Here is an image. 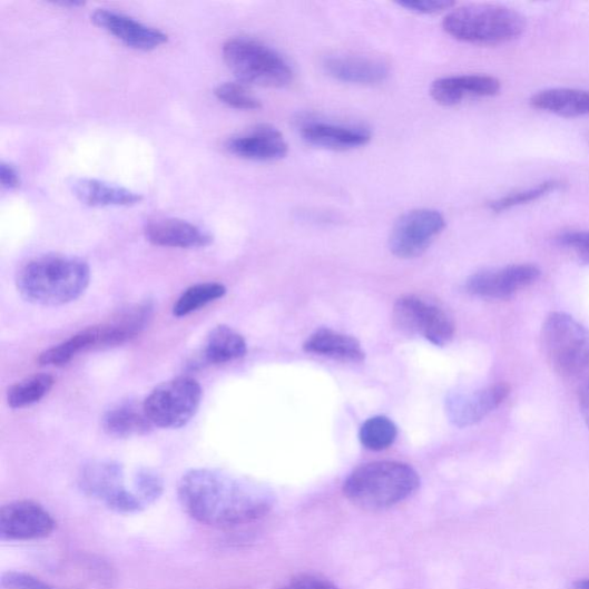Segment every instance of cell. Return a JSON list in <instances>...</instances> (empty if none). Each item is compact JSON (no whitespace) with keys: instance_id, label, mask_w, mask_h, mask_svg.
Instances as JSON below:
<instances>
[{"instance_id":"obj_12","label":"cell","mask_w":589,"mask_h":589,"mask_svg":"<svg viewBox=\"0 0 589 589\" xmlns=\"http://www.w3.org/2000/svg\"><path fill=\"white\" fill-rule=\"evenodd\" d=\"M540 274L541 271L533 264L481 271L470 276L467 291L482 298L504 300L536 283Z\"/></svg>"},{"instance_id":"obj_3","label":"cell","mask_w":589,"mask_h":589,"mask_svg":"<svg viewBox=\"0 0 589 589\" xmlns=\"http://www.w3.org/2000/svg\"><path fill=\"white\" fill-rule=\"evenodd\" d=\"M544 356L577 394L589 393V330L566 312H551L541 331Z\"/></svg>"},{"instance_id":"obj_6","label":"cell","mask_w":589,"mask_h":589,"mask_svg":"<svg viewBox=\"0 0 589 589\" xmlns=\"http://www.w3.org/2000/svg\"><path fill=\"white\" fill-rule=\"evenodd\" d=\"M223 56L230 72L244 85L284 88L294 79L292 66L278 51L253 39L228 40Z\"/></svg>"},{"instance_id":"obj_23","label":"cell","mask_w":589,"mask_h":589,"mask_svg":"<svg viewBox=\"0 0 589 589\" xmlns=\"http://www.w3.org/2000/svg\"><path fill=\"white\" fill-rule=\"evenodd\" d=\"M72 188L81 203L94 207L131 206L144 199L143 195L127 188L95 179H79Z\"/></svg>"},{"instance_id":"obj_38","label":"cell","mask_w":589,"mask_h":589,"mask_svg":"<svg viewBox=\"0 0 589 589\" xmlns=\"http://www.w3.org/2000/svg\"><path fill=\"white\" fill-rule=\"evenodd\" d=\"M580 412L583 421L589 430V393L582 392L578 394Z\"/></svg>"},{"instance_id":"obj_7","label":"cell","mask_w":589,"mask_h":589,"mask_svg":"<svg viewBox=\"0 0 589 589\" xmlns=\"http://www.w3.org/2000/svg\"><path fill=\"white\" fill-rule=\"evenodd\" d=\"M78 484L85 495L106 504L115 512L134 514L148 508L136 494L134 487H127L125 469L116 461L97 460L87 463L79 472Z\"/></svg>"},{"instance_id":"obj_11","label":"cell","mask_w":589,"mask_h":589,"mask_svg":"<svg viewBox=\"0 0 589 589\" xmlns=\"http://www.w3.org/2000/svg\"><path fill=\"white\" fill-rule=\"evenodd\" d=\"M55 528L56 522L51 513L33 501H14L0 510V539L2 541L47 538Z\"/></svg>"},{"instance_id":"obj_19","label":"cell","mask_w":589,"mask_h":589,"mask_svg":"<svg viewBox=\"0 0 589 589\" xmlns=\"http://www.w3.org/2000/svg\"><path fill=\"white\" fill-rule=\"evenodd\" d=\"M150 244L165 248L195 249L213 244V236L194 224L180 219L151 220L145 228Z\"/></svg>"},{"instance_id":"obj_27","label":"cell","mask_w":589,"mask_h":589,"mask_svg":"<svg viewBox=\"0 0 589 589\" xmlns=\"http://www.w3.org/2000/svg\"><path fill=\"white\" fill-rule=\"evenodd\" d=\"M55 385L50 374H33L14 384L8 392V403L12 409H23L43 400Z\"/></svg>"},{"instance_id":"obj_26","label":"cell","mask_w":589,"mask_h":589,"mask_svg":"<svg viewBox=\"0 0 589 589\" xmlns=\"http://www.w3.org/2000/svg\"><path fill=\"white\" fill-rule=\"evenodd\" d=\"M95 346L96 335L91 326L43 352L39 357V363L46 366H63L78 354L95 350Z\"/></svg>"},{"instance_id":"obj_9","label":"cell","mask_w":589,"mask_h":589,"mask_svg":"<svg viewBox=\"0 0 589 589\" xmlns=\"http://www.w3.org/2000/svg\"><path fill=\"white\" fill-rule=\"evenodd\" d=\"M393 321L401 332L421 334L440 346L448 344L455 335V324L444 310L414 295L397 300Z\"/></svg>"},{"instance_id":"obj_15","label":"cell","mask_w":589,"mask_h":589,"mask_svg":"<svg viewBox=\"0 0 589 589\" xmlns=\"http://www.w3.org/2000/svg\"><path fill=\"white\" fill-rule=\"evenodd\" d=\"M325 72L333 79L354 85H376L390 76V65L380 58L336 53L324 58Z\"/></svg>"},{"instance_id":"obj_2","label":"cell","mask_w":589,"mask_h":589,"mask_svg":"<svg viewBox=\"0 0 589 589\" xmlns=\"http://www.w3.org/2000/svg\"><path fill=\"white\" fill-rule=\"evenodd\" d=\"M90 284L89 265L77 257L48 255L24 264L17 275L21 297L35 305L59 306L77 301Z\"/></svg>"},{"instance_id":"obj_34","label":"cell","mask_w":589,"mask_h":589,"mask_svg":"<svg viewBox=\"0 0 589 589\" xmlns=\"http://www.w3.org/2000/svg\"><path fill=\"white\" fill-rule=\"evenodd\" d=\"M397 6L414 13L436 14L452 10L457 4L450 0H401Z\"/></svg>"},{"instance_id":"obj_36","label":"cell","mask_w":589,"mask_h":589,"mask_svg":"<svg viewBox=\"0 0 589 589\" xmlns=\"http://www.w3.org/2000/svg\"><path fill=\"white\" fill-rule=\"evenodd\" d=\"M279 589H340L334 583L326 579L315 576H301L297 577Z\"/></svg>"},{"instance_id":"obj_4","label":"cell","mask_w":589,"mask_h":589,"mask_svg":"<svg viewBox=\"0 0 589 589\" xmlns=\"http://www.w3.org/2000/svg\"><path fill=\"white\" fill-rule=\"evenodd\" d=\"M421 478L413 468L400 462L362 465L346 478L343 493L354 505L385 510L402 503L420 489Z\"/></svg>"},{"instance_id":"obj_30","label":"cell","mask_w":589,"mask_h":589,"mask_svg":"<svg viewBox=\"0 0 589 589\" xmlns=\"http://www.w3.org/2000/svg\"><path fill=\"white\" fill-rule=\"evenodd\" d=\"M216 97L227 107L242 111H258L262 101L244 84L226 82L215 90Z\"/></svg>"},{"instance_id":"obj_22","label":"cell","mask_w":589,"mask_h":589,"mask_svg":"<svg viewBox=\"0 0 589 589\" xmlns=\"http://www.w3.org/2000/svg\"><path fill=\"white\" fill-rule=\"evenodd\" d=\"M531 106L534 109L565 118L589 115V92L578 89H548L533 95Z\"/></svg>"},{"instance_id":"obj_5","label":"cell","mask_w":589,"mask_h":589,"mask_svg":"<svg viewBox=\"0 0 589 589\" xmlns=\"http://www.w3.org/2000/svg\"><path fill=\"white\" fill-rule=\"evenodd\" d=\"M527 27L517 11L494 4H471L450 11L442 21L443 30L453 39L480 46L510 42L521 37Z\"/></svg>"},{"instance_id":"obj_14","label":"cell","mask_w":589,"mask_h":589,"mask_svg":"<svg viewBox=\"0 0 589 589\" xmlns=\"http://www.w3.org/2000/svg\"><path fill=\"white\" fill-rule=\"evenodd\" d=\"M91 19L96 26L135 50L151 51L168 41L167 35L161 30L146 26L114 10L99 9Z\"/></svg>"},{"instance_id":"obj_16","label":"cell","mask_w":589,"mask_h":589,"mask_svg":"<svg viewBox=\"0 0 589 589\" xmlns=\"http://www.w3.org/2000/svg\"><path fill=\"white\" fill-rule=\"evenodd\" d=\"M301 134L311 146L345 151L366 146L372 138L369 128L360 125H343L307 120L301 127Z\"/></svg>"},{"instance_id":"obj_25","label":"cell","mask_w":589,"mask_h":589,"mask_svg":"<svg viewBox=\"0 0 589 589\" xmlns=\"http://www.w3.org/2000/svg\"><path fill=\"white\" fill-rule=\"evenodd\" d=\"M247 342L233 328L219 325L207 335L204 360L209 364H225L244 357Z\"/></svg>"},{"instance_id":"obj_8","label":"cell","mask_w":589,"mask_h":589,"mask_svg":"<svg viewBox=\"0 0 589 589\" xmlns=\"http://www.w3.org/2000/svg\"><path fill=\"white\" fill-rule=\"evenodd\" d=\"M202 395V387L195 379L179 376L156 387L144 406L154 426L176 430L186 426L195 418Z\"/></svg>"},{"instance_id":"obj_29","label":"cell","mask_w":589,"mask_h":589,"mask_svg":"<svg viewBox=\"0 0 589 589\" xmlns=\"http://www.w3.org/2000/svg\"><path fill=\"white\" fill-rule=\"evenodd\" d=\"M397 428L385 415H375L367 420L360 432V440L362 444L372 450V452H381L390 448L396 440Z\"/></svg>"},{"instance_id":"obj_1","label":"cell","mask_w":589,"mask_h":589,"mask_svg":"<svg viewBox=\"0 0 589 589\" xmlns=\"http://www.w3.org/2000/svg\"><path fill=\"white\" fill-rule=\"evenodd\" d=\"M183 509L196 522L214 528H233L256 521L268 504L229 475L212 469H194L178 484Z\"/></svg>"},{"instance_id":"obj_37","label":"cell","mask_w":589,"mask_h":589,"mask_svg":"<svg viewBox=\"0 0 589 589\" xmlns=\"http://www.w3.org/2000/svg\"><path fill=\"white\" fill-rule=\"evenodd\" d=\"M0 183H2V186L6 189H18L21 185V178L18 169L9 163L3 161L0 164Z\"/></svg>"},{"instance_id":"obj_39","label":"cell","mask_w":589,"mask_h":589,"mask_svg":"<svg viewBox=\"0 0 589 589\" xmlns=\"http://www.w3.org/2000/svg\"><path fill=\"white\" fill-rule=\"evenodd\" d=\"M575 589H589V578L577 581Z\"/></svg>"},{"instance_id":"obj_33","label":"cell","mask_w":589,"mask_h":589,"mask_svg":"<svg viewBox=\"0 0 589 589\" xmlns=\"http://www.w3.org/2000/svg\"><path fill=\"white\" fill-rule=\"evenodd\" d=\"M6 589H59L29 573L10 571L2 576Z\"/></svg>"},{"instance_id":"obj_31","label":"cell","mask_w":589,"mask_h":589,"mask_svg":"<svg viewBox=\"0 0 589 589\" xmlns=\"http://www.w3.org/2000/svg\"><path fill=\"white\" fill-rule=\"evenodd\" d=\"M561 187V183L557 180L546 181L538 185L534 188L518 192L493 200L490 204V209L497 214L512 209L518 205L528 204L532 200H537L551 192H556Z\"/></svg>"},{"instance_id":"obj_20","label":"cell","mask_w":589,"mask_h":589,"mask_svg":"<svg viewBox=\"0 0 589 589\" xmlns=\"http://www.w3.org/2000/svg\"><path fill=\"white\" fill-rule=\"evenodd\" d=\"M501 90V82L490 76H459L435 80L431 86L432 98L443 107H455L468 96L491 97Z\"/></svg>"},{"instance_id":"obj_13","label":"cell","mask_w":589,"mask_h":589,"mask_svg":"<svg viewBox=\"0 0 589 589\" xmlns=\"http://www.w3.org/2000/svg\"><path fill=\"white\" fill-rule=\"evenodd\" d=\"M225 149L242 159L281 160L288 154L283 132L271 125H258L228 138Z\"/></svg>"},{"instance_id":"obj_28","label":"cell","mask_w":589,"mask_h":589,"mask_svg":"<svg viewBox=\"0 0 589 589\" xmlns=\"http://www.w3.org/2000/svg\"><path fill=\"white\" fill-rule=\"evenodd\" d=\"M226 287L217 283L198 284L188 288L173 307V315L186 317L193 312L226 295Z\"/></svg>"},{"instance_id":"obj_24","label":"cell","mask_w":589,"mask_h":589,"mask_svg":"<svg viewBox=\"0 0 589 589\" xmlns=\"http://www.w3.org/2000/svg\"><path fill=\"white\" fill-rule=\"evenodd\" d=\"M102 429L110 436L126 439L147 434L154 426L145 406L127 402L109 410L102 418Z\"/></svg>"},{"instance_id":"obj_21","label":"cell","mask_w":589,"mask_h":589,"mask_svg":"<svg viewBox=\"0 0 589 589\" xmlns=\"http://www.w3.org/2000/svg\"><path fill=\"white\" fill-rule=\"evenodd\" d=\"M303 349L306 353L342 362L360 363L365 359L357 338L327 328L312 334L305 341Z\"/></svg>"},{"instance_id":"obj_17","label":"cell","mask_w":589,"mask_h":589,"mask_svg":"<svg viewBox=\"0 0 589 589\" xmlns=\"http://www.w3.org/2000/svg\"><path fill=\"white\" fill-rule=\"evenodd\" d=\"M153 316V305L148 302L130 305L111 320L92 326L96 334V349L106 350L125 344L140 335Z\"/></svg>"},{"instance_id":"obj_32","label":"cell","mask_w":589,"mask_h":589,"mask_svg":"<svg viewBox=\"0 0 589 589\" xmlns=\"http://www.w3.org/2000/svg\"><path fill=\"white\" fill-rule=\"evenodd\" d=\"M132 487L138 497L147 507L156 503L164 493L161 475L149 468H140L132 475Z\"/></svg>"},{"instance_id":"obj_40","label":"cell","mask_w":589,"mask_h":589,"mask_svg":"<svg viewBox=\"0 0 589 589\" xmlns=\"http://www.w3.org/2000/svg\"><path fill=\"white\" fill-rule=\"evenodd\" d=\"M57 6L63 7V8H79L85 6L82 2H60L57 3Z\"/></svg>"},{"instance_id":"obj_35","label":"cell","mask_w":589,"mask_h":589,"mask_svg":"<svg viewBox=\"0 0 589 589\" xmlns=\"http://www.w3.org/2000/svg\"><path fill=\"white\" fill-rule=\"evenodd\" d=\"M559 244L570 248L586 263H589V232L571 230L558 237Z\"/></svg>"},{"instance_id":"obj_10","label":"cell","mask_w":589,"mask_h":589,"mask_svg":"<svg viewBox=\"0 0 589 589\" xmlns=\"http://www.w3.org/2000/svg\"><path fill=\"white\" fill-rule=\"evenodd\" d=\"M445 228L443 215L432 209L406 213L395 223L390 236L392 254L402 259L422 256Z\"/></svg>"},{"instance_id":"obj_18","label":"cell","mask_w":589,"mask_h":589,"mask_svg":"<svg viewBox=\"0 0 589 589\" xmlns=\"http://www.w3.org/2000/svg\"><path fill=\"white\" fill-rule=\"evenodd\" d=\"M509 394V386L499 384L472 394L449 397L446 401L449 419L459 428L472 426L499 408Z\"/></svg>"}]
</instances>
